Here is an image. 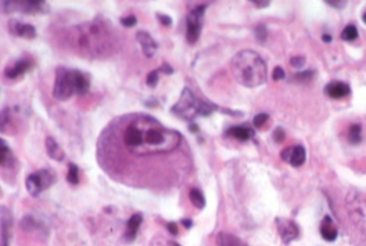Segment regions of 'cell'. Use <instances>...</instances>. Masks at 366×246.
Instances as JSON below:
<instances>
[{
	"label": "cell",
	"instance_id": "603a6c76",
	"mask_svg": "<svg viewBox=\"0 0 366 246\" xmlns=\"http://www.w3.org/2000/svg\"><path fill=\"white\" fill-rule=\"evenodd\" d=\"M67 181L72 184V186H76L79 183V167L76 166L75 163H70L68 165V173H67Z\"/></svg>",
	"mask_w": 366,
	"mask_h": 246
},
{
	"label": "cell",
	"instance_id": "484cf974",
	"mask_svg": "<svg viewBox=\"0 0 366 246\" xmlns=\"http://www.w3.org/2000/svg\"><path fill=\"white\" fill-rule=\"evenodd\" d=\"M254 35H255V37H257V40H258L259 43L265 42L268 36V31L267 28H265V25H257L255 29H254Z\"/></svg>",
	"mask_w": 366,
	"mask_h": 246
},
{
	"label": "cell",
	"instance_id": "52a82bcc",
	"mask_svg": "<svg viewBox=\"0 0 366 246\" xmlns=\"http://www.w3.org/2000/svg\"><path fill=\"white\" fill-rule=\"evenodd\" d=\"M206 9L207 5L196 6L186 17V40L189 44H196L201 35Z\"/></svg>",
	"mask_w": 366,
	"mask_h": 246
},
{
	"label": "cell",
	"instance_id": "83f0119b",
	"mask_svg": "<svg viewBox=\"0 0 366 246\" xmlns=\"http://www.w3.org/2000/svg\"><path fill=\"white\" fill-rule=\"evenodd\" d=\"M268 119H269V116H268V114H258V115L254 116L253 125L255 126V127H261V126H263L265 123H267Z\"/></svg>",
	"mask_w": 366,
	"mask_h": 246
},
{
	"label": "cell",
	"instance_id": "277c9868",
	"mask_svg": "<svg viewBox=\"0 0 366 246\" xmlns=\"http://www.w3.org/2000/svg\"><path fill=\"white\" fill-rule=\"evenodd\" d=\"M104 25H99V24H90V25H84L80 28H76L75 37L78 40V47L80 50H103V44L101 42H107L108 33L107 31H104Z\"/></svg>",
	"mask_w": 366,
	"mask_h": 246
},
{
	"label": "cell",
	"instance_id": "ac0fdd59",
	"mask_svg": "<svg viewBox=\"0 0 366 246\" xmlns=\"http://www.w3.org/2000/svg\"><path fill=\"white\" fill-rule=\"evenodd\" d=\"M216 245L218 246H247L241 239L229 234V232H219L216 235Z\"/></svg>",
	"mask_w": 366,
	"mask_h": 246
},
{
	"label": "cell",
	"instance_id": "9c48e42d",
	"mask_svg": "<svg viewBox=\"0 0 366 246\" xmlns=\"http://www.w3.org/2000/svg\"><path fill=\"white\" fill-rule=\"evenodd\" d=\"M33 66V60L31 57H23L15 60L5 70V75L7 79H17L18 76L24 75Z\"/></svg>",
	"mask_w": 366,
	"mask_h": 246
},
{
	"label": "cell",
	"instance_id": "ffe728a7",
	"mask_svg": "<svg viewBox=\"0 0 366 246\" xmlns=\"http://www.w3.org/2000/svg\"><path fill=\"white\" fill-rule=\"evenodd\" d=\"M10 224H11V216L9 210H6L5 206L2 208V246H9L10 239Z\"/></svg>",
	"mask_w": 366,
	"mask_h": 246
},
{
	"label": "cell",
	"instance_id": "1f68e13d",
	"mask_svg": "<svg viewBox=\"0 0 366 246\" xmlns=\"http://www.w3.org/2000/svg\"><path fill=\"white\" fill-rule=\"evenodd\" d=\"M157 19L160 21L164 27H169V25H172V18L169 17V15H165V14H157Z\"/></svg>",
	"mask_w": 366,
	"mask_h": 246
},
{
	"label": "cell",
	"instance_id": "b9f144b4",
	"mask_svg": "<svg viewBox=\"0 0 366 246\" xmlns=\"http://www.w3.org/2000/svg\"><path fill=\"white\" fill-rule=\"evenodd\" d=\"M362 19H363V23L366 24V13H365V14H363V17H362Z\"/></svg>",
	"mask_w": 366,
	"mask_h": 246
},
{
	"label": "cell",
	"instance_id": "8fae6325",
	"mask_svg": "<svg viewBox=\"0 0 366 246\" xmlns=\"http://www.w3.org/2000/svg\"><path fill=\"white\" fill-rule=\"evenodd\" d=\"M7 29L13 36L24 37V39H35L36 37L35 27L31 24L21 23L18 19H10L7 24Z\"/></svg>",
	"mask_w": 366,
	"mask_h": 246
},
{
	"label": "cell",
	"instance_id": "30bf717a",
	"mask_svg": "<svg viewBox=\"0 0 366 246\" xmlns=\"http://www.w3.org/2000/svg\"><path fill=\"white\" fill-rule=\"evenodd\" d=\"M280 156L284 162H289L293 167H300L304 165L307 153L302 145H294V147H287L286 149H283Z\"/></svg>",
	"mask_w": 366,
	"mask_h": 246
},
{
	"label": "cell",
	"instance_id": "8992f818",
	"mask_svg": "<svg viewBox=\"0 0 366 246\" xmlns=\"http://www.w3.org/2000/svg\"><path fill=\"white\" fill-rule=\"evenodd\" d=\"M3 11L10 14V13H23V14H43L49 11V5L42 0H7L2 2Z\"/></svg>",
	"mask_w": 366,
	"mask_h": 246
},
{
	"label": "cell",
	"instance_id": "9a60e30c",
	"mask_svg": "<svg viewBox=\"0 0 366 246\" xmlns=\"http://www.w3.org/2000/svg\"><path fill=\"white\" fill-rule=\"evenodd\" d=\"M141 221H143V216L140 213H135L132 214L131 218L128 220L127 223V230H125V234H124V239L127 242H133L136 239L137 231L141 226Z\"/></svg>",
	"mask_w": 366,
	"mask_h": 246
},
{
	"label": "cell",
	"instance_id": "74e56055",
	"mask_svg": "<svg viewBox=\"0 0 366 246\" xmlns=\"http://www.w3.org/2000/svg\"><path fill=\"white\" fill-rule=\"evenodd\" d=\"M182 224L185 226V228H190L193 226V221L190 218H182Z\"/></svg>",
	"mask_w": 366,
	"mask_h": 246
},
{
	"label": "cell",
	"instance_id": "5b68a950",
	"mask_svg": "<svg viewBox=\"0 0 366 246\" xmlns=\"http://www.w3.org/2000/svg\"><path fill=\"white\" fill-rule=\"evenodd\" d=\"M56 173L49 169H40L31 173L25 180V188L31 196H38L56 183Z\"/></svg>",
	"mask_w": 366,
	"mask_h": 246
},
{
	"label": "cell",
	"instance_id": "f1b7e54d",
	"mask_svg": "<svg viewBox=\"0 0 366 246\" xmlns=\"http://www.w3.org/2000/svg\"><path fill=\"white\" fill-rule=\"evenodd\" d=\"M312 76H314V71H304V72H298L297 75H294V76H293V79L302 80V82H305V80L311 79Z\"/></svg>",
	"mask_w": 366,
	"mask_h": 246
},
{
	"label": "cell",
	"instance_id": "836d02e7",
	"mask_svg": "<svg viewBox=\"0 0 366 246\" xmlns=\"http://www.w3.org/2000/svg\"><path fill=\"white\" fill-rule=\"evenodd\" d=\"M326 5L332 6V7H336V9H343L344 6L347 5V2H334V0H328Z\"/></svg>",
	"mask_w": 366,
	"mask_h": 246
},
{
	"label": "cell",
	"instance_id": "4316f807",
	"mask_svg": "<svg viewBox=\"0 0 366 246\" xmlns=\"http://www.w3.org/2000/svg\"><path fill=\"white\" fill-rule=\"evenodd\" d=\"M119 21H121L122 27H127V28H132V27H135L137 23V19L135 15H127V17H122Z\"/></svg>",
	"mask_w": 366,
	"mask_h": 246
},
{
	"label": "cell",
	"instance_id": "7a4b0ae2",
	"mask_svg": "<svg viewBox=\"0 0 366 246\" xmlns=\"http://www.w3.org/2000/svg\"><path fill=\"white\" fill-rule=\"evenodd\" d=\"M89 76L78 70L58 66L53 87V97L58 101H67L75 94H84L89 90Z\"/></svg>",
	"mask_w": 366,
	"mask_h": 246
},
{
	"label": "cell",
	"instance_id": "e575fe53",
	"mask_svg": "<svg viewBox=\"0 0 366 246\" xmlns=\"http://www.w3.org/2000/svg\"><path fill=\"white\" fill-rule=\"evenodd\" d=\"M161 72H164V74H167V75H172L174 74V68L172 66L169 65V64H167V62H164L162 65H161Z\"/></svg>",
	"mask_w": 366,
	"mask_h": 246
},
{
	"label": "cell",
	"instance_id": "ba28073f",
	"mask_svg": "<svg viewBox=\"0 0 366 246\" xmlns=\"http://www.w3.org/2000/svg\"><path fill=\"white\" fill-rule=\"evenodd\" d=\"M275 223H276L279 235H280L282 241L284 242L286 245H289L290 242L296 241L298 235H300V228H298L297 223H294L290 218L277 217L276 220H275Z\"/></svg>",
	"mask_w": 366,
	"mask_h": 246
},
{
	"label": "cell",
	"instance_id": "f546056e",
	"mask_svg": "<svg viewBox=\"0 0 366 246\" xmlns=\"http://www.w3.org/2000/svg\"><path fill=\"white\" fill-rule=\"evenodd\" d=\"M290 64L291 66H294V68H297V70H300V68H302L305 64V58L304 57H293L290 60Z\"/></svg>",
	"mask_w": 366,
	"mask_h": 246
},
{
	"label": "cell",
	"instance_id": "cb8c5ba5",
	"mask_svg": "<svg viewBox=\"0 0 366 246\" xmlns=\"http://www.w3.org/2000/svg\"><path fill=\"white\" fill-rule=\"evenodd\" d=\"M341 37H343L344 40H347V42H350V40H355V39L358 37L357 27L352 25V24L347 25V27L344 28L343 32H341Z\"/></svg>",
	"mask_w": 366,
	"mask_h": 246
},
{
	"label": "cell",
	"instance_id": "3957f363",
	"mask_svg": "<svg viewBox=\"0 0 366 246\" xmlns=\"http://www.w3.org/2000/svg\"><path fill=\"white\" fill-rule=\"evenodd\" d=\"M218 107L212 102L198 98L189 87L182 90L178 102L171 108V112L186 122L194 121L197 116H210Z\"/></svg>",
	"mask_w": 366,
	"mask_h": 246
},
{
	"label": "cell",
	"instance_id": "d6a6232c",
	"mask_svg": "<svg viewBox=\"0 0 366 246\" xmlns=\"http://www.w3.org/2000/svg\"><path fill=\"white\" fill-rule=\"evenodd\" d=\"M273 139H275L276 143H282L283 140H284V131H283L282 127H277L276 130L273 131Z\"/></svg>",
	"mask_w": 366,
	"mask_h": 246
},
{
	"label": "cell",
	"instance_id": "e0dca14e",
	"mask_svg": "<svg viewBox=\"0 0 366 246\" xmlns=\"http://www.w3.org/2000/svg\"><path fill=\"white\" fill-rule=\"evenodd\" d=\"M45 144H46V152L47 155L50 156L52 159H54V161H58V162H61L63 159H64V151H63V148H61L60 145L57 144V141L53 137H46V141H45Z\"/></svg>",
	"mask_w": 366,
	"mask_h": 246
},
{
	"label": "cell",
	"instance_id": "7c38bea8",
	"mask_svg": "<svg viewBox=\"0 0 366 246\" xmlns=\"http://www.w3.org/2000/svg\"><path fill=\"white\" fill-rule=\"evenodd\" d=\"M136 40L139 42L141 47V51L147 58H151L154 56L155 51L158 49V44L155 43V40L151 37L150 33H147L146 31H140L136 33Z\"/></svg>",
	"mask_w": 366,
	"mask_h": 246
},
{
	"label": "cell",
	"instance_id": "d4e9b609",
	"mask_svg": "<svg viewBox=\"0 0 366 246\" xmlns=\"http://www.w3.org/2000/svg\"><path fill=\"white\" fill-rule=\"evenodd\" d=\"M160 68L158 70L151 71L150 74L147 75V86L151 88H154L157 84H158V80H160Z\"/></svg>",
	"mask_w": 366,
	"mask_h": 246
},
{
	"label": "cell",
	"instance_id": "2e32d148",
	"mask_svg": "<svg viewBox=\"0 0 366 246\" xmlns=\"http://www.w3.org/2000/svg\"><path fill=\"white\" fill-rule=\"evenodd\" d=\"M320 235H322L324 241L328 242H333L337 239V227H336L333 220L330 218V216H326V217L322 220V223H320Z\"/></svg>",
	"mask_w": 366,
	"mask_h": 246
},
{
	"label": "cell",
	"instance_id": "ab89813d",
	"mask_svg": "<svg viewBox=\"0 0 366 246\" xmlns=\"http://www.w3.org/2000/svg\"><path fill=\"white\" fill-rule=\"evenodd\" d=\"M189 129H190V131H192V133H197V131H198V127H197V125H196V123H192Z\"/></svg>",
	"mask_w": 366,
	"mask_h": 246
},
{
	"label": "cell",
	"instance_id": "5bb4252c",
	"mask_svg": "<svg viewBox=\"0 0 366 246\" xmlns=\"http://www.w3.org/2000/svg\"><path fill=\"white\" fill-rule=\"evenodd\" d=\"M324 93H326V96L332 98H343L351 93V88H350V86H348L347 83H344V82L334 80V82H330L329 84H326Z\"/></svg>",
	"mask_w": 366,
	"mask_h": 246
},
{
	"label": "cell",
	"instance_id": "4dcf8cb0",
	"mask_svg": "<svg viewBox=\"0 0 366 246\" xmlns=\"http://www.w3.org/2000/svg\"><path fill=\"white\" fill-rule=\"evenodd\" d=\"M284 71H283L282 66H276L275 70H273V74H272V78L273 80H282L284 79Z\"/></svg>",
	"mask_w": 366,
	"mask_h": 246
},
{
	"label": "cell",
	"instance_id": "4fadbf2b",
	"mask_svg": "<svg viewBox=\"0 0 366 246\" xmlns=\"http://www.w3.org/2000/svg\"><path fill=\"white\" fill-rule=\"evenodd\" d=\"M225 135L232 139L239 140V141H247V140L253 139L255 136L253 127H250L249 125H240V126H232L225 131Z\"/></svg>",
	"mask_w": 366,
	"mask_h": 246
},
{
	"label": "cell",
	"instance_id": "d6986e66",
	"mask_svg": "<svg viewBox=\"0 0 366 246\" xmlns=\"http://www.w3.org/2000/svg\"><path fill=\"white\" fill-rule=\"evenodd\" d=\"M0 144H2V149H0L2 167H3V169H10V167H13L15 165L14 155H13L11 149L9 148V145H7V143H6L5 140H2Z\"/></svg>",
	"mask_w": 366,
	"mask_h": 246
},
{
	"label": "cell",
	"instance_id": "60d3db41",
	"mask_svg": "<svg viewBox=\"0 0 366 246\" xmlns=\"http://www.w3.org/2000/svg\"><path fill=\"white\" fill-rule=\"evenodd\" d=\"M171 246H180L179 243H176V242H171Z\"/></svg>",
	"mask_w": 366,
	"mask_h": 246
},
{
	"label": "cell",
	"instance_id": "44dd1931",
	"mask_svg": "<svg viewBox=\"0 0 366 246\" xmlns=\"http://www.w3.org/2000/svg\"><path fill=\"white\" fill-rule=\"evenodd\" d=\"M189 198H190V202H192L197 209H204L206 208V198H204V194L198 188H192L190 192H189Z\"/></svg>",
	"mask_w": 366,
	"mask_h": 246
},
{
	"label": "cell",
	"instance_id": "6da1fadb",
	"mask_svg": "<svg viewBox=\"0 0 366 246\" xmlns=\"http://www.w3.org/2000/svg\"><path fill=\"white\" fill-rule=\"evenodd\" d=\"M232 74L244 87H257L267 82V64L258 53L243 50L232 58Z\"/></svg>",
	"mask_w": 366,
	"mask_h": 246
},
{
	"label": "cell",
	"instance_id": "d590c367",
	"mask_svg": "<svg viewBox=\"0 0 366 246\" xmlns=\"http://www.w3.org/2000/svg\"><path fill=\"white\" fill-rule=\"evenodd\" d=\"M167 228H168V231L172 234V235H178V226H176V223H168L167 224Z\"/></svg>",
	"mask_w": 366,
	"mask_h": 246
},
{
	"label": "cell",
	"instance_id": "7402d4cb",
	"mask_svg": "<svg viewBox=\"0 0 366 246\" xmlns=\"http://www.w3.org/2000/svg\"><path fill=\"white\" fill-rule=\"evenodd\" d=\"M348 141L352 145H358L362 141V126L355 123L351 125L350 130H348Z\"/></svg>",
	"mask_w": 366,
	"mask_h": 246
},
{
	"label": "cell",
	"instance_id": "8d00e7d4",
	"mask_svg": "<svg viewBox=\"0 0 366 246\" xmlns=\"http://www.w3.org/2000/svg\"><path fill=\"white\" fill-rule=\"evenodd\" d=\"M254 5H255V7H258V9H261V7H268V6L271 5V2H258V0H254L253 2Z\"/></svg>",
	"mask_w": 366,
	"mask_h": 246
},
{
	"label": "cell",
	"instance_id": "f35d334b",
	"mask_svg": "<svg viewBox=\"0 0 366 246\" xmlns=\"http://www.w3.org/2000/svg\"><path fill=\"white\" fill-rule=\"evenodd\" d=\"M322 39H323V42H326V43L332 42V35H328V33H324L323 36H322Z\"/></svg>",
	"mask_w": 366,
	"mask_h": 246
}]
</instances>
